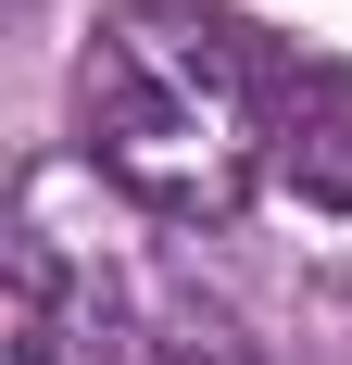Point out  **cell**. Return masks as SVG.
<instances>
[{"instance_id":"6da1fadb","label":"cell","mask_w":352,"mask_h":365,"mask_svg":"<svg viewBox=\"0 0 352 365\" xmlns=\"http://www.w3.org/2000/svg\"><path fill=\"white\" fill-rule=\"evenodd\" d=\"M76 126L139 215L227 227L277 177V51L214 0H113L76 63Z\"/></svg>"},{"instance_id":"7a4b0ae2","label":"cell","mask_w":352,"mask_h":365,"mask_svg":"<svg viewBox=\"0 0 352 365\" xmlns=\"http://www.w3.org/2000/svg\"><path fill=\"white\" fill-rule=\"evenodd\" d=\"M277 189H302L315 215H352V76L340 63L277 51Z\"/></svg>"},{"instance_id":"3957f363","label":"cell","mask_w":352,"mask_h":365,"mask_svg":"<svg viewBox=\"0 0 352 365\" xmlns=\"http://www.w3.org/2000/svg\"><path fill=\"white\" fill-rule=\"evenodd\" d=\"M88 365H264V353L239 340L227 302H202V290H139L101 340H88Z\"/></svg>"},{"instance_id":"277c9868","label":"cell","mask_w":352,"mask_h":365,"mask_svg":"<svg viewBox=\"0 0 352 365\" xmlns=\"http://www.w3.org/2000/svg\"><path fill=\"white\" fill-rule=\"evenodd\" d=\"M76 353H88V290L38 240H13L0 252V365H76Z\"/></svg>"}]
</instances>
